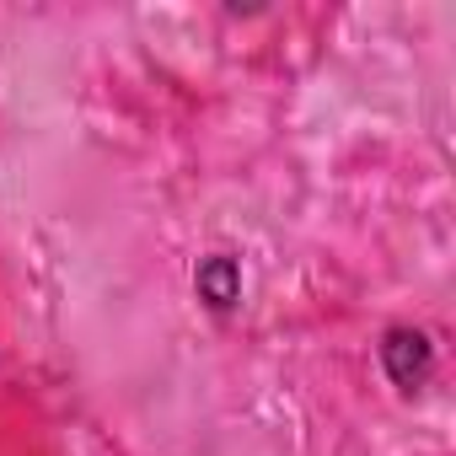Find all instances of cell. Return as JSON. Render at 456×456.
<instances>
[{
	"label": "cell",
	"instance_id": "7a4b0ae2",
	"mask_svg": "<svg viewBox=\"0 0 456 456\" xmlns=\"http://www.w3.org/2000/svg\"><path fill=\"white\" fill-rule=\"evenodd\" d=\"M199 296L209 301V306H232L237 296H242V274H237V264L232 258H204L199 264Z\"/></svg>",
	"mask_w": 456,
	"mask_h": 456
},
{
	"label": "cell",
	"instance_id": "6da1fadb",
	"mask_svg": "<svg viewBox=\"0 0 456 456\" xmlns=\"http://www.w3.org/2000/svg\"><path fill=\"white\" fill-rule=\"evenodd\" d=\"M381 354H387L392 381H397V387H408V392L429 376V360H435V354H429V338H424V333H408V328L387 333V349H381Z\"/></svg>",
	"mask_w": 456,
	"mask_h": 456
}]
</instances>
